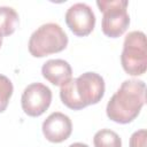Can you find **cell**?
Wrapping results in <instances>:
<instances>
[{"label":"cell","mask_w":147,"mask_h":147,"mask_svg":"<svg viewBox=\"0 0 147 147\" xmlns=\"http://www.w3.org/2000/svg\"><path fill=\"white\" fill-rule=\"evenodd\" d=\"M147 44L146 36L141 31L130 32L123 44L121 55L122 67L131 76H140L147 69Z\"/></svg>","instance_id":"4"},{"label":"cell","mask_w":147,"mask_h":147,"mask_svg":"<svg viewBox=\"0 0 147 147\" xmlns=\"http://www.w3.org/2000/svg\"><path fill=\"white\" fill-rule=\"evenodd\" d=\"M68 45V36L56 23L40 25L30 37L29 52L34 57H42L63 51Z\"/></svg>","instance_id":"3"},{"label":"cell","mask_w":147,"mask_h":147,"mask_svg":"<svg viewBox=\"0 0 147 147\" xmlns=\"http://www.w3.org/2000/svg\"><path fill=\"white\" fill-rule=\"evenodd\" d=\"M41 74L46 80L55 86H62L69 79H71L72 70L70 64L61 59L48 60L41 68Z\"/></svg>","instance_id":"9"},{"label":"cell","mask_w":147,"mask_h":147,"mask_svg":"<svg viewBox=\"0 0 147 147\" xmlns=\"http://www.w3.org/2000/svg\"><path fill=\"white\" fill-rule=\"evenodd\" d=\"M13 84L8 77L0 75V113H2L9 102V99L13 94Z\"/></svg>","instance_id":"12"},{"label":"cell","mask_w":147,"mask_h":147,"mask_svg":"<svg viewBox=\"0 0 147 147\" xmlns=\"http://www.w3.org/2000/svg\"><path fill=\"white\" fill-rule=\"evenodd\" d=\"M103 93V78L96 72H85L63 84L60 90V98L68 108L79 110L88 105L98 103Z\"/></svg>","instance_id":"2"},{"label":"cell","mask_w":147,"mask_h":147,"mask_svg":"<svg viewBox=\"0 0 147 147\" xmlns=\"http://www.w3.org/2000/svg\"><path fill=\"white\" fill-rule=\"evenodd\" d=\"M145 101V83L138 79L124 80L107 103V116L116 123H130L139 115Z\"/></svg>","instance_id":"1"},{"label":"cell","mask_w":147,"mask_h":147,"mask_svg":"<svg viewBox=\"0 0 147 147\" xmlns=\"http://www.w3.org/2000/svg\"><path fill=\"white\" fill-rule=\"evenodd\" d=\"M126 0H98L96 6L103 13L102 17V32L110 38H117L122 36L129 24L130 16L127 14Z\"/></svg>","instance_id":"5"},{"label":"cell","mask_w":147,"mask_h":147,"mask_svg":"<svg viewBox=\"0 0 147 147\" xmlns=\"http://www.w3.org/2000/svg\"><path fill=\"white\" fill-rule=\"evenodd\" d=\"M1 44H2V37L0 36V47H1Z\"/></svg>","instance_id":"15"},{"label":"cell","mask_w":147,"mask_h":147,"mask_svg":"<svg viewBox=\"0 0 147 147\" xmlns=\"http://www.w3.org/2000/svg\"><path fill=\"white\" fill-rule=\"evenodd\" d=\"M65 23L78 37L90 34L95 25V15L86 3L78 2L69 7L65 13Z\"/></svg>","instance_id":"7"},{"label":"cell","mask_w":147,"mask_h":147,"mask_svg":"<svg viewBox=\"0 0 147 147\" xmlns=\"http://www.w3.org/2000/svg\"><path fill=\"white\" fill-rule=\"evenodd\" d=\"M42 133L51 142H62L69 138L72 131L71 119L60 113H52L42 123Z\"/></svg>","instance_id":"8"},{"label":"cell","mask_w":147,"mask_h":147,"mask_svg":"<svg viewBox=\"0 0 147 147\" xmlns=\"http://www.w3.org/2000/svg\"><path fill=\"white\" fill-rule=\"evenodd\" d=\"M69 147H88V146L83 142H75V144H71Z\"/></svg>","instance_id":"14"},{"label":"cell","mask_w":147,"mask_h":147,"mask_svg":"<svg viewBox=\"0 0 147 147\" xmlns=\"http://www.w3.org/2000/svg\"><path fill=\"white\" fill-rule=\"evenodd\" d=\"M147 131L145 129L136 131L130 138V147H146Z\"/></svg>","instance_id":"13"},{"label":"cell","mask_w":147,"mask_h":147,"mask_svg":"<svg viewBox=\"0 0 147 147\" xmlns=\"http://www.w3.org/2000/svg\"><path fill=\"white\" fill-rule=\"evenodd\" d=\"M52 101V91L41 83H32L28 85L22 94L21 103L24 113L31 117L44 114Z\"/></svg>","instance_id":"6"},{"label":"cell","mask_w":147,"mask_h":147,"mask_svg":"<svg viewBox=\"0 0 147 147\" xmlns=\"http://www.w3.org/2000/svg\"><path fill=\"white\" fill-rule=\"evenodd\" d=\"M18 24V14L17 11L8 6L0 7V36L11 34Z\"/></svg>","instance_id":"10"},{"label":"cell","mask_w":147,"mask_h":147,"mask_svg":"<svg viewBox=\"0 0 147 147\" xmlns=\"http://www.w3.org/2000/svg\"><path fill=\"white\" fill-rule=\"evenodd\" d=\"M94 147H122L119 136L111 130L103 129L98 131L93 138Z\"/></svg>","instance_id":"11"}]
</instances>
